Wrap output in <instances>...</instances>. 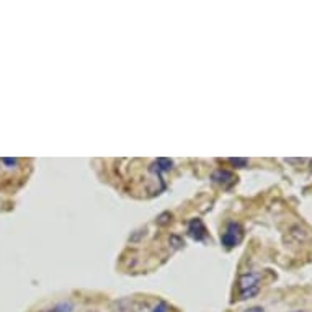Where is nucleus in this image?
I'll return each instance as SVG.
<instances>
[{
    "instance_id": "1",
    "label": "nucleus",
    "mask_w": 312,
    "mask_h": 312,
    "mask_svg": "<svg viewBox=\"0 0 312 312\" xmlns=\"http://www.w3.org/2000/svg\"><path fill=\"white\" fill-rule=\"evenodd\" d=\"M260 273H245L239 278V291H240V299H250L255 294H259L260 291Z\"/></svg>"
},
{
    "instance_id": "2",
    "label": "nucleus",
    "mask_w": 312,
    "mask_h": 312,
    "mask_svg": "<svg viewBox=\"0 0 312 312\" xmlns=\"http://www.w3.org/2000/svg\"><path fill=\"white\" fill-rule=\"evenodd\" d=\"M240 239H242V227L237 222H230L226 229V232L221 237V242H222V245L230 248V247L237 245V243L240 242Z\"/></svg>"
},
{
    "instance_id": "3",
    "label": "nucleus",
    "mask_w": 312,
    "mask_h": 312,
    "mask_svg": "<svg viewBox=\"0 0 312 312\" xmlns=\"http://www.w3.org/2000/svg\"><path fill=\"white\" fill-rule=\"evenodd\" d=\"M188 234H190V237H193L195 240L205 239V237H206L205 224H203L200 219H193L192 222L188 224Z\"/></svg>"
},
{
    "instance_id": "4",
    "label": "nucleus",
    "mask_w": 312,
    "mask_h": 312,
    "mask_svg": "<svg viewBox=\"0 0 312 312\" xmlns=\"http://www.w3.org/2000/svg\"><path fill=\"white\" fill-rule=\"evenodd\" d=\"M213 180H214L216 183H219V185H222L224 188L232 186L234 183H235L234 173H230V172H227V170H218V172L213 175Z\"/></svg>"
},
{
    "instance_id": "5",
    "label": "nucleus",
    "mask_w": 312,
    "mask_h": 312,
    "mask_svg": "<svg viewBox=\"0 0 312 312\" xmlns=\"http://www.w3.org/2000/svg\"><path fill=\"white\" fill-rule=\"evenodd\" d=\"M172 165H173V164H172V160H168V159H159L157 162H154V164H152L151 170L160 173L162 170H170Z\"/></svg>"
},
{
    "instance_id": "6",
    "label": "nucleus",
    "mask_w": 312,
    "mask_h": 312,
    "mask_svg": "<svg viewBox=\"0 0 312 312\" xmlns=\"http://www.w3.org/2000/svg\"><path fill=\"white\" fill-rule=\"evenodd\" d=\"M71 310H72V304L71 302H63V304L54 306L52 309H46V310H41V312H71Z\"/></svg>"
},
{
    "instance_id": "7",
    "label": "nucleus",
    "mask_w": 312,
    "mask_h": 312,
    "mask_svg": "<svg viewBox=\"0 0 312 312\" xmlns=\"http://www.w3.org/2000/svg\"><path fill=\"white\" fill-rule=\"evenodd\" d=\"M230 164L239 165V167H245L247 165V159H229Z\"/></svg>"
},
{
    "instance_id": "8",
    "label": "nucleus",
    "mask_w": 312,
    "mask_h": 312,
    "mask_svg": "<svg viewBox=\"0 0 312 312\" xmlns=\"http://www.w3.org/2000/svg\"><path fill=\"white\" fill-rule=\"evenodd\" d=\"M152 312H167V304L164 301H160L157 306L152 309Z\"/></svg>"
},
{
    "instance_id": "9",
    "label": "nucleus",
    "mask_w": 312,
    "mask_h": 312,
    "mask_svg": "<svg viewBox=\"0 0 312 312\" xmlns=\"http://www.w3.org/2000/svg\"><path fill=\"white\" fill-rule=\"evenodd\" d=\"M243 312H265V309L260 307V306H254V307H250V309L243 310Z\"/></svg>"
},
{
    "instance_id": "10",
    "label": "nucleus",
    "mask_w": 312,
    "mask_h": 312,
    "mask_svg": "<svg viewBox=\"0 0 312 312\" xmlns=\"http://www.w3.org/2000/svg\"><path fill=\"white\" fill-rule=\"evenodd\" d=\"M310 168H312V162H310Z\"/></svg>"
},
{
    "instance_id": "11",
    "label": "nucleus",
    "mask_w": 312,
    "mask_h": 312,
    "mask_svg": "<svg viewBox=\"0 0 312 312\" xmlns=\"http://www.w3.org/2000/svg\"><path fill=\"white\" fill-rule=\"evenodd\" d=\"M296 312H302V310H296Z\"/></svg>"
}]
</instances>
